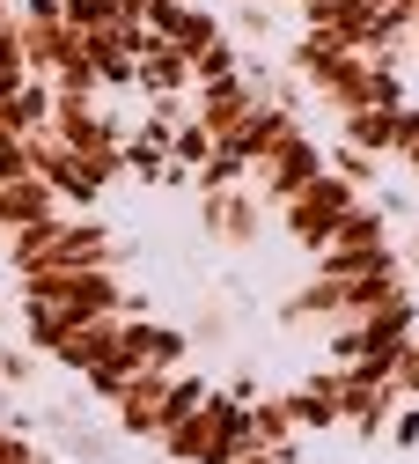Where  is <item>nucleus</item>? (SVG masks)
Here are the masks:
<instances>
[{"label":"nucleus","instance_id":"f257e3e1","mask_svg":"<svg viewBox=\"0 0 419 464\" xmlns=\"http://www.w3.org/2000/svg\"><path fill=\"white\" fill-rule=\"evenodd\" d=\"M258 464H419V346L397 362V376L361 405L353 420L317 428Z\"/></svg>","mask_w":419,"mask_h":464},{"label":"nucleus","instance_id":"f03ea898","mask_svg":"<svg viewBox=\"0 0 419 464\" xmlns=\"http://www.w3.org/2000/svg\"><path fill=\"white\" fill-rule=\"evenodd\" d=\"M0 464H59V457H44L37 442H23V435H8V428H0Z\"/></svg>","mask_w":419,"mask_h":464}]
</instances>
